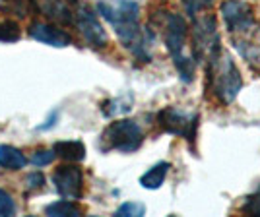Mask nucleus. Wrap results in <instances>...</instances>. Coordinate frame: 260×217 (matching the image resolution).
Wrapping results in <instances>:
<instances>
[{
  "label": "nucleus",
  "instance_id": "obj_11",
  "mask_svg": "<svg viewBox=\"0 0 260 217\" xmlns=\"http://www.w3.org/2000/svg\"><path fill=\"white\" fill-rule=\"evenodd\" d=\"M74 2L76 0H41V10L54 22L74 23Z\"/></svg>",
  "mask_w": 260,
  "mask_h": 217
},
{
  "label": "nucleus",
  "instance_id": "obj_13",
  "mask_svg": "<svg viewBox=\"0 0 260 217\" xmlns=\"http://www.w3.org/2000/svg\"><path fill=\"white\" fill-rule=\"evenodd\" d=\"M169 169H171V163L169 161H159L155 163L153 167H150L146 173L140 176V185L146 188V190H157L161 188L167 174H169Z\"/></svg>",
  "mask_w": 260,
  "mask_h": 217
},
{
  "label": "nucleus",
  "instance_id": "obj_18",
  "mask_svg": "<svg viewBox=\"0 0 260 217\" xmlns=\"http://www.w3.org/2000/svg\"><path fill=\"white\" fill-rule=\"evenodd\" d=\"M241 213H245V215H254V217H260V186L245 198V204L241 206Z\"/></svg>",
  "mask_w": 260,
  "mask_h": 217
},
{
  "label": "nucleus",
  "instance_id": "obj_24",
  "mask_svg": "<svg viewBox=\"0 0 260 217\" xmlns=\"http://www.w3.org/2000/svg\"><path fill=\"white\" fill-rule=\"evenodd\" d=\"M56 117H58V115H56V113H53V115H51V119L47 120V122H45L43 126H41V130H47V128H51V126H54V120H56Z\"/></svg>",
  "mask_w": 260,
  "mask_h": 217
},
{
  "label": "nucleus",
  "instance_id": "obj_6",
  "mask_svg": "<svg viewBox=\"0 0 260 217\" xmlns=\"http://www.w3.org/2000/svg\"><path fill=\"white\" fill-rule=\"evenodd\" d=\"M198 120L200 117L196 113H184L177 107H163L157 113V126L165 134L179 136L188 143H194L198 134Z\"/></svg>",
  "mask_w": 260,
  "mask_h": 217
},
{
  "label": "nucleus",
  "instance_id": "obj_15",
  "mask_svg": "<svg viewBox=\"0 0 260 217\" xmlns=\"http://www.w3.org/2000/svg\"><path fill=\"white\" fill-rule=\"evenodd\" d=\"M45 213L51 217H78L82 215V209L74 204V200H56L45 207Z\"/></svg>",
  "mask_w": 260,
  "mask_h": 217
},
{
  "label": "nucleus",
  "instance_id": "obj_2",
  "mask_svg": "<svg viewBox=\"0 0 260 217\" xmlns=\"http://www.w3.org/2000/svg\"><path fill=\"white\" fill-rule=\"evenodd\" d=\"M98 14L111 23L115 29L120 43L128 51H132L134 56H138L144 62H150V54L146 51L148 33L142 31L140 23V8L132 0H115V2H99Z\"/></svg>",
  "mask_w": 260,
  "mask_h": 217
},
{
  "label": "nucleus",
  "instance_id": "obj_21",
  "mask_svg": "<svg viewBox=\"0 0 260 217\" xmlns=\"http://www.w3.org/2000/svg\"><path fill=\"white\" fill-rule=\"evenodd\" d=\"M16 213V202L6 190L0 188V217H10Z\"/></svg>",
  "mask_w": 260,
  "mask_h": 217
},
{
  "label": "nucleus",
  "instance_id": "obj_5",
  "mask_svg": "<svg viewBox=\"0 0 260 217\" xmlns=\"http://www.w3.org/2000/svg\"><path fill=\"white\" fill-rule=\"evenodd\" d=\"M101 140L105 143V150H117L122 153L138 152L144 143V132L136 120L120 119L111 122L103 130Z\"/></svg>",
  "mask_w": 260,
  "mask_h": 217
},
{
  "label": "nucleus",
  "instance_id": "obj_22",
  "mask_svg": "<svg viewBox=\"0 0 260 217\" xmlns=\"http://www.w3.org/2000/svg\"><path fill=\"white\" fill-rule=\"evenodd\" d=\"M54 152L53 150H37L31 155V163L35 167H47L49 163H53Z\"/></svg>",
  "mask_w": 260,
  "mask_h": 217
},
{
  "label": "nucleus",
  "instance_id": "obj_12",
  "mask_svg": "<svg viewBox=\"0 0 260 217\" xmlns=\"http://www.w3.org/2000/svg\"><path fill=\"white\" fill-rule=\"evenodd\" d=\"M54 157H60L62 161L80 163L86 159V146L80 140H64L56 141L53 146Z\"/></svg>",
  "mask_w": 260,
  "mask_h": 217
},
{
  "label": "nucleus",
  "instance_id": "obj_1",
  "mask_svg": "<svg viewBox=\"0 0 260 217\" xmlns=\"http://www.w3.org/2000/svg\"><path fill=\"white\" fill-rule=\"evenodd\" d=\"M219 12L235 51L247 64L260 70V23L252 8L243 0H225Z\"/></svg>",
  "mask_w": 260,
  "mask_h": 217
},
{
  "label": "nucleus",
  "instance_id": "obj_8",
  "mask_svg": "<svg viewBox=\"0 0 260 217\" xmlns=\"http://www.w3.org/2000/svg\"><path fill=\"white\" fill-rule=\"evenodd\" d=\"M74 23L78 25V29L82 33V37L87 41V45H91L93 49L107 47V31L103 29L95 10H91L89 6H78L74 10Z\"/></svg>",
  "mask_w": 260,
  "mask_h": 217
},
{
  "label": "nucleus",
  "instance_id": "obj_10",
  "mask_svg": "<svg viewBox=\"0 0 260 217\" xmlns=\"http://www.w3.org/2000/svg\"><path fill=\"white\" fill-rule=\"evenodd\" d=\"M29 37L39 41L43 45H49V47H56V49H62V47H68L72 45V37L56 27L53 23H45V22H35L29 25Z\"/></svg>",
  "mask_w": 260,
  "mask_h": 217
},
{
  "label": "nucleus",
  "instance_id": "obj_7",
  "mask_svg": "<svg viewBox=\"0 0 260 217\" xmlns=\"http://www.w3.org/2000/svg\"><path fill=\"white\" fill-rule=\"evenodd\" d=\"M221 45L217 22L212 14L192 18V58L196 62H204L206 56Z\"/></svg>",
  "mask_w": 260,
  "mask_h": 217
},
{
  "label": "nucleus",
  "instance_id": "obj_20",
  "mask_svg": "<svg viewBox=\"0 0 260 217\" xmlns=\"http://www.w3.org/2000/svg\"><path fill=\"white\" fill-rule=\"evenodd\" d=\"M212 2H214V0H183V6H184V10H186V14H188L190 18H194L200 12H204L206 8H210Z\"/></svg>",
  "mask_w": 260,
  "mask_h": 217
},
{
  "label": "nucleus",
  "instance_id": "obj_16",
  "mask_svg": "<svg viewBox=\"0 0 260 217\" xmlns=\"http://www.w3.org/2000/svg\"><path fill=\"white\" fill-rule=\"evenodd\" d=\"M130 108H132V97L111 99L103 105V115L105 117H119V115H126Z\"/></svg>",
  "mask_w": 260,
  "mask_h": 217
},
{
  "label": "nucleus",
  "instance_id": "obj_3",
  "mask_svg": "<svg viewBox=\"0 0 260 217\" xmlns=\"http://www.w3.org/2000/svg\"><path fill=\"white\" fill-rule=\"evenodd\" d=\"M206 86L221 105H231L243 87V76L235 60L219 45L206 56Z\"/></svg>",
  "mask_w": 260,
  "mask_h": 217
},
{
  "label": "nucleus",
  "instance_id": "obj_19",
  "mask_svg": "<svg viewBox=\"0 0 260 217\" xmlns=\"http://www.w3.org/2000/svg\"><path fill=\"white\" fill-rule=\"evenodd\" d=\"M117 217H142L146 215V206L140 202H124L122 206L115 211Z\"/></svg>",
  "mask_w": 260,
  "mask_h": 217
},
{
  "label": "nucleus",
  "instance_id": "obj_14",
  "mask_svg": "<svg viewBox=\"0 0 260 217\" xmlns=\"http://www.w3.org/2000/svg\"><path fill=\"white\" fill-rule=\"evenodd\" d=\"M27 165V157L22 150L14 148V146H0V167L6 171H20Z\"/></svg>",
  "mask_w": 260,
  "mask_h": 217
},
{
  "label": "nucleus",
  "instance_id": "obj_17",
  "mask_svg": "<svg viewBox=\"0 0 260 217\" xmlns=\"http://www.w3.org/2000/svg\"><path fill=\"white\" fill-rule=\"evenodd\" d=\"M20 39V25L14 20H0V43H16Z\"/></svg>",
  "mask_w": 260,
  "mask_h": 217
},
{
  "label": "nucleus",
  "instance_id": "obj_23",
  "mask_svg": "<svg viewBox=\"0 0 260 217\" xmlns=\"http://www.w3.org/2000/svg\"><path fill=\"white\" fill-rule=\"evenodd\" d=\"M25 185H27V188H31V190H39V188H43V186H45V174L39 173V171L27 174Z\"/></svg>",
  "mask_w": 260,
  "mask_h": 217
},
{
  "label": "nucleus",
  "instance_id": "obj_9",
  "mask_svg": "<svg viewBox=\"0 0 260 217\" xmlns=\"http://www.w3.org/2000/svg\"><path fill=\"white\" fill-rule=\"evenodd\" d=\"M51 180L60 198L78 200L84 194V173L78 165H60L58 169H54Z\"/></svg>",
  "mask_w": 260,
  "mask_h": 217
},
{
  "label": "nucleus",
  "instance_id": "obj_4",
  "mask_svg": "<svg viewBox=\"0 0 260 217\" xmlns=\"http://www.w3.org/2000/svg\"><path fill=\"white\" fill-rule=\"evenodd\" d=\"M186 35H188V23L184 22L181 14H169L165 22V47L171 54L173 66L179 72V78L184 84H190L194 80L196 60L186 54Z\"/></svg>",
  "mask_w": 260,
  "mask_h": 217
}]
</instances>
